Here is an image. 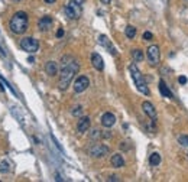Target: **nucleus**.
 Returning <instances> with one entry per match:
<instances>
[{"mask_svg":"<svg viewBox=\"0 0 188 182\" xmlns=\"http://www.w3.org/2000/svg\"><path fill=\"white\" fill-rule=\"evenodd\" d=\"M78 70H80V65H78L77 61L71 59L70 62L64 64V66H62V70H61V74H60V83H58L60 90L64 91V90L68 88V85H70V83H71V80L74 78V75L78 72Z\"/></svg>","mask_w":188,"mask_h":182,"instance_id":"obj_1","label":"nucleus"},{"mask_svg":"<svg viewBox=\"0 0 188 182\" xmlns=\"http://www.w3.org/2000/svg\"><path fill=\"white\" fill-rule=\"evenodd\" d=\"M28 15L25 12H16L13 17L9 22V26H10V30L16 35H22V33L26 32L28 29Z\"/></svg>","mask_w":188,"mask_h":182,"instance_id":"obj_2","label":"nucleus"},{"mask_svg":"<svg viewBox=\"0 0 188 182\" xmlns=\"http://www.w3.org/2000/svg\"><path fill=\"white\" fill-rule=\"evenodd\" d=\"M129 71H130V74H132V78H133V81H135L136 88H138L142 94H145V95H149V88H148V85H146V83H145L143 75H142L140 71L138 70V66L135 65V64H132V65L129 66Z\"/></svg>","mask_w":188,"mask_h":182,"instance_id":"obj_3","label":"nucleus"},{"mask_svg":"<svg viewBox=\"0 0 188 182\" xmlns=\"http://www.w3.org/2000/svg\"><path fill=\"white\" fill-rule=\"evenodd\" d=\"M64 12H65V16L68 19H78L83 13V9H81V5L77 3V2H70L68 5L64 7Z\"/></svg>","mask_w":188,"mask_h":182,"instance_id":"obj_4","label":"nucleus"},{"mask_svg":"<svg viewBox=\"0 0 188 182\" xmlns=\"http://www.w3.org/2000/svg\"><path fill=\"white\" fill-rule=\"evenodd\" d=\"M20 48L28 54H35L39 49V42L32 36H26L20 41Z\"/></svg>","mask_w":188,"mask_h":182,"instance_id":"obj_5","label":"nucleus"},{"mask_svg":"<svg viewBox=\"0 0 188 182\" xmlns=\"http://www.w3.org/2000/svg\"><path fill=\"white\" fill-rule=\"evenodd\" d=\"M146 56H148V61H149L150 66H158L161 61V52L158 45H150L148 48V52H146Z\"/></svg>","mask_w":188,"mask_h":182,"instance_id":"obj_6","label":"nucleus"},{"mask_svg":"<svg viewBox=\"0 0 188 182\" xmlns=\"http://www.w3.org/2000/svg\"><path fill=\"white\" fill-rule=\"evenodd\" d=\"M107 153H109V148H107L106 145H101V143L93 145L89 149V155L91 158H103V156H106Z\"/></svg>","mask_w":188,"mask_h":182,"instance_id":"obj_7","label":"nucleus"},{"mask_svg":"<svg viewBox=\"0 0 188 182\" xmlns=\"http://www.w3.org/2000/svg\"><path fill=\"white\" fill-rule=\"evenodd\" d=\"M90 85V80L85 75H80V77L74 81V91L75 93H83L85 90L89 88Z\"/></svg>","mask_w":188,"mask_h":182,"instance_id":"obj_8","label":"nucleus"},{"mask_svg":"<svg viewBox=\"0 0 188 182\" xmlns=\"http://www.w3.org/2000/svg\"><path fill=\"white\" fill-rule=\"evenodd\" d=\"M142 109H143V111L146 113V116H149L154 121L156 120V110H155V107H154L152 103H149V101H143V103H142Z\"/></svg>","mask_w":188,"mask_h":182,"instance_id":"obj_9","label":"nucleus"},{"mask_svg":"<svg viewBox=\"0 0 188 182\" xmlns=\"http://www.w3.org/2000/svg\"><path fill=\"white\" fill-rule=\"evenodd\" d=\"M116 123V116L113 114V113H104L103 116H101V124L104 127H111L113 124Z\"/></svg>","mask_w":188,"mask_h":182,"instance_id":"obj_10","label":"nucleus"},{"mask_svg":"<svg viewBox=\"0 0 188 182\" xmlns=\"http://www.w3.org/2000/svg\"><path fill=\"white\" fill-rule=\"evenodd\" d=\"M91 64H93V66L97 70V71H103V68H104L103 58H101L100 54H97V52H94L93 55H91Z\"/></svg>","mask_w":188,"mask_h":182,"instance_id":"obj_11","label":"nucleus"},{"mask_svg":"<svg viewBox=\"0 0 188 182\" xmlns=\"http://www.w3.org/2000/svg\"><path fill=\"white\" fill-rule=\"evenodd\" d=\"M51 25H52V17L51 16H42L38 22V28H39V30L45 32V30H48V29L51 28Z\"/></svg>","mask_w":188,"mask_h":182,"instance_id":"obj_12","label":"nucleus"},{"mask_svg":"<svg viewBox=\"0 0 188 182\" xmlns=\"http://www.w3.org/2000/svg\"><path fill=\"white\" fill-rule=\"evenodd\" d=\"M90 124H91V121H90V117H81L80 120H78V124H77V130L80 133H84L87 132L90 129Z\"/></svg>","mask_w":188,"mask_h":182,"instance_id":"obj_13","label":"nucleus"},{"mask_svg":"<svg viewBox=\"0 0 188 182\" xmlns=\"http://www.w3.org/2000/svg\"><path fill=\"white\" fill-rule=\"evenodd\" d=\"M99 44L103 45L104 48H107L111 55H116V49L113 48V45L110 44V41L107 39V36H106V35H100V36H99Z\"/></svg>","mask_w":188,"mask_h":182,"instance_id":"obj_14","label":"nucleus"},{"mask_svg":"<svg viewBox=\"0 0 188 182\" xmlns=\"http://www.w3.org/2000/svg\"><path fill=\"white\" fill-rule=\"evenodd\" d=\"M45 71H46V74L51 75V77L56 75V74H58V65H56V62H54V61H48V62L45 64Z\"/></svg>","mask_w":188,"mask_h":182,"instance_id":"obj_15","label":"nucleus"},{"mask_svg":"<svg viewBox=\"0 0 188 182\" xmlns=\"http://www.w3.org/2000/svg\"><path fill=\"white\" fill-rule=\"evenodd\" d=\"M110 163L113 168H123V166H125V159H123V156L120 153H116L111 156Z\"/></svg>","mask_w":188,"mask_h":182,"instance_id":"obj_16","label":"nucleus"},{"mask_svg":"<svg viewBox=\"0 0 188 182\" xmlns=\"http://www.w3.org/2000/svg\"><path fill=\"white\" fill-rule=\"evenodd\" d=\"M159 91L161 94L164 95V97H166V98H172V93H171V90L166 87V84L164 80H161L159 81Z\"/></svg>","mask_w":188,"mask_h":182,"instance_id":"obj_17","label":"nucleus"},{"mask_svg":"<svg viewBox=\"0 0 188 182\" xmlns=\"http://www.w3.org/2000/svg\"><path fill=\"white\" fill-rule=\"evenodd\" d=\"M149 163L152 166H158L161 163V155L158 153V152H155V153H152L150 155V158H149Z\"/></svg>","mask_w":188,"mask_h":182,"instance_id":"obj_18","label":"nucleus"},{"mask_svg":"<svg viewBox=\"0 0 188 182\" xmlns=\"http://www.w3.org/2000/svg\"><path fill=\"white\" fill-rule=\"evenodd\" d=\"M132 56H133V59L136 61V62L143 61V52H142L140 49H133L132 51Z\"/></svg>","mask_w":188,"mask_h":182,"instance_id":"obj_19","label":"nucleus"},{"mask_svg":"<svg viewBox=\"0 0 188 182\" xmlns=\"http://www.w3.org/2000/svg\"><path fill=\"white\" fill-rule=\"evenodd\" d=\"M125 33H126V36L129 39H133L135 36H136V28H133V26H127L126 30H125Z\"/></svg>","mask_w":188,"mask_h":182,"instance_id":"obj_20","label":"nucleus"},{"mask_svg":"<svg viewBox=\"0 0 188 182\" xmlns=\"http://www.w3.org/2000/svg\"><path fill=\"white\" fill-rule=\"evenodd\" d=\"M9 171H10L9 162H7V160H2V162H0V172H2V173H7Z\"/></svg>","mask_w":188,"mask_h":182,"instance_id":"obj_21","label":"nucleus"},{"mask_svg":"<svg viewBox=\"0 0 188 182\" xmlns=\"http://www.w3.org/2000/svg\"><path fill=\"white\" fill-rule=\"evenodd\" d=\"M178 142H179L181 146H188V136H185V134L179 136V137H178Z\"/></svg>","mask_w":188,"mask_h":182,"instance_id":"obj_22","label":"nucleus"},{"mask_svg":"<svg viewBox=\"0 0 188 182\" xmlns=\"http://www.w3.org/2000/svg\"><path fill=\"white\" fill-rule=\"evenodd\" d=\"M143 39L145 41H152V39H154V35H152L150 32H145L143 33Z\"/></svg>","mask_w":188,"mask_h":182,"instance_id":"obj_23","label":"nucleus"},{"mask_svg":"<svg viewBox=\"0 0 188 182\" xmlns=\"http://www.w3.org/2000/svg\"><path fill=\"white\" fill-rule=\"evenodd\" d=\"M81 113H83V110H81V107H80V105L75 107V110H72V114H74V116H81Z\"/></svg>","mask_w":188,"mask_h":182,"instance_id":"obj_24","label":"nucleus"},{"mask_svg":"<svg viewBox=\"0 0 188 182\" xmlns=\"http://www.w3.org/2000/svg\"><path fill=\"white\" fill-rule=\"evenodd\" d=\"M100 136H101L100 130H93V133H91V137H93V139H99Z\"/></svg>","mask_w":188,"mask_h":182,"instance_id":"obj_25","label":"nucleus"},{"mask_svg":"<svg viewBox=\"0 0 188 182\" xmlns=\"http://www.w3.org/2000/svg\"><path fill=\"white\" fill-rule=\"evenodd\" d=\"M178 83H179V84H185V83H187V77L181 75V77L178 78Z\"/></svg>","mask_w":188,"mask_h":182,"instance_id":"obj_26","label":"nucleus"},{"mask_svg":"<svg viewBox=\"0 0 188 182\" xmlns=\"http://www.w3.org/2000/svg\"><path fill=\"white\" fill-rule=\"evenodd\" d=\"M64 36V29H58V32H56V38H62Z\"/></svg>","mask_w":188,"mask_h":182,"instance_id":"obj_27","label":"nucleus"},{"mask_svg":"<svg viewBox=\"0 0 188 182\" xmlns=\"http://www.w3.org/2000/svg\"><path fill=\"white\" fill-rule=\"evenodd\" d=\"M44 2H45V3H48V5H54L56 0H44Z\"/></svg>","mask_w":188,"mask_h":182,"instance_id":"obj_28","label":"nucleus"},{"mask_svg":"<svg viewBox=\"0 0 188 182\" xmlns=\"http://www.w3.org/2000/svg\"><path fill=\"white\" fill-rule=\"evenodd\" d=\"M109 181H119V178L113 175V177H110V178H109Z\"/></svg>","mask_w":188,"mask_h":182,"instance_id":"obj_29","label":"nucleus"},{"mask_svg":"<svg viewBox=\"0 0 188 182\" xmlns=\"http://www.w3.org/2000/svg\"><path fill=\"white\" fill-rule=\"evenodd\" d=\"M72 2H77V3H80V5H81V3H84L85 0H72Z\"/></svg>","mask_w":188,"mask_h":182,"instance_id":"obj_30","label":"nucleus"},{"mask_svg":"<svg viewBox=\"0 0 188 182\" xmlns=\"http://www.w3.org/2000/svg\"><path fill=\"white\" fill-rule=\"evenodd\" d=\"M101 2H103V3H104V5H109V3H110L111 0H101Z\"/></svg>","mask_w":188,"mask_h":182,"instance_id":"obj_31","label":"nucleus"},{"mask_svg":"<svg viewBox=\"0 0 188 182\" xmlns=\"http://www.w3.org/2000/svg\"><path fill=\"white\" fill-rule=\"evenodd\" d=\"M15 2H19V0H15Z\"/></svg>","mask_w":188,"mask_h":182,"instance_id":"obj_32","label":"nucleus"},{"mask_svg":"<svg viewBox=\"0 0 188 182\" xmlns=\"http://www.w3.org/2000/svg\"><path fill=\"white\" fill-rule=\"evenodd\" d=\"M185 2H188V0H185Z\"/></svg>","mask_w":188,"mask_h":182,"instance_id":"obj_33","label":"nucleus"}]
</instances>
